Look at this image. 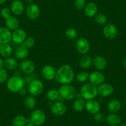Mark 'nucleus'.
I'll use <instances>...</instances> for the list:
<instances>
[{
	"instance_id": "f257e3e1",
	"label": "nucleus",
	"mask_w": 126,
	"mask_h": 126,
	"mask_svg": "<svg viewBox=\"0 0 126 126\" xmlns=\"http://www.w3.org/2000/svg\"><path fill=\"white\" fill-rule=\"evenodd\" d=\"M74 78V71L70 65L63 64L57 70L55 79L61 84H71Z\"/></svg>"
},
{
	"instance_id": "f03ea898",
	"label": "nucleus",
	"mask_w": 126,
	"mask_h": 126,
	"mask_svg": "<svg viewBox=\"0 0 126 126\" xmlns=\"http://www.w3.org/2000/svg\"><path fill=\"white\" fill-rule=\"evenodd\" d=\"M80 94L85 100H94L97 96L98 87L91 83H86L82 86L80 90Z\"/></svg>"
},
{
	"instance_id": "7ed1b4c3",
	"label": "nucleus",
	"mask_w": 126,
	"mask_h": 126,
	"mask_svg": "<svg viewBox=\"0 0 126 126\" xmlns=\"http://www.w3.org/2000/svg\"><path fill=\"white\" fill-rule=\"evenodd\" d=\"M25 82L24 79L17 76L9 77L6 82V87L8 90L13 93H19L24 87Z\"/></svg>"
},
{
	"instance_id": "20e7f679",
	"label": "nucleus",
	"mask_w": 126,
	"mask_h": 126,
	"mask_svg": "<svg viewBox=\"0 0 126 126\" xmlns=\"http://www.w3.org/2000/svg\"><path fill=\"white\" fill-rule=\"evenodd\" d=\"M59 96L64 100L67 101L73 100L77 95V91L75 87L71 84L63 85L58 90Z\"/></svg>"
},
{
	"instance_id": "39448f33",
	"label": "nucleus",
	"mask_w": 126,
	"mask_h": 126,
	"mask_svg": "<svg viewBox=\"0 0 126 126\" xmlns=\"http://www.w3.org/2000/svg\"><path fill=\"white\" fill-rule=\"evenodd\" d=\"M27 90L32 96H39L44 90V85L41 80L35 79L29 83Z\"/></svg>"
},
{
	"instance_id": "423d86ee",
	"label": "nucleus",
	"mask_w": 126,
	"mask_h": 126,
	"mask_svg": "<svg viewBox=\"0 0 126 126\" xmlns=\"http://www.w3.org/2000/svg\"><path fill=\"white\" fill-rule=\"evenodd\" d=\"M46 121V114L43 111L40 109H35L32 112L30 121L36 126H40Z\"/></svg>"
},
{
	"instance_id": "0eeeda50",
	"label": "nucleus",
	"mask_w": 126,
	"mask_h": 126,
	"mask_svg": "<svg viewBox=\"0 0 126 126\" xmlns=\"http://www.w3.org/2000/svg\"><path fill=\"white\" fill-rule=\"evenodd\" d=\"M76 48L80 54L85 55L89 52L90 49V44L87 38L81 37L76 42Z\"/></svg>"
},
{
	"instance_id": "6e6552de",
	"label": "nucleus",
	"mask_w": 126,
	"mask_h": 126,
	"mask_svg": "<svg viewBox=\"0 0 126 126\" xmlns=\"http://www.w3.org/2000/svg\"><path fill=\"white\" fill-rule=\"evenodd\" d=\"M40 15V8L35 3H31L27 6L26 9V16L30 20H37Z\"/></svg>"
},
{
	"instance_id": "1a4fd4ad",
	"label": "nucleus",
	"mask_w": 126,
	"mask_h": 126,
	"mask_svg": "<svg viewBox=\"0 0 126 126\" xmlns=\"http://www.w3.org/2000/svg\"><path fill=\"white\" fill-rule=\"evenodd\" d=\"M104 36L108 40H114L118 35V30L115 25L112 24H107L103 29Z\"/></svg>"
},
{
	"instance_id": "9d476101",
	"label": "nucleus",
	"mask_w": 126,
	"mask_h": 126,
	"mask_svg": "<svg viewBox=\"0 0 126 126\" xmlns=\"http://www.w3.org/2000/svg\"><path fill=\"white\" fill-rule=\"evenodd\" d=\"M88 80H89L90 83L98 87L105 82V76L101 71H93L89 74Z\"/></svg>"
},
{
	"instance_id": "9b49d317",
	"label": "nucleus",
	"mask_w": 126,
	"mask_h": 126,
	"mask_svg": "<svg viewBox=\"0 0 126 126\" xmlns=\"http://www.w3.org/2000/svg\"><path fill=\"white\" fill-rule=\"evenodd\" d=\"M19 68L23 73L25 74H32L35 70V65L32 60L24 59L19 64Z\"/></svg>"
},
{
	"instance_id": "f8f14e48",
	"label": "nucleus",
	"mask_w": 126,
	"mask_h": 126,
	"mask_svg": "<svg viewBox=\"0 0 126 126\" xmlns=\"http://www.w3.org/2000/svg\"><path fill=\"white\" fill-rule=\"evenodd\" d=\"M114 92V87L109 83H103L98 86V94L102 97L110 96Z\"/></svg>"
},
{
	"instance_id": "ddd939ff",
	"label": "nucleus",
	"mask_w": 126,
	"mask_h": 126,
	"mask_svg": "<svg viewBox=\"0 0 126 126\" xmlns=\"http://www.w3.org/2000/svg\"><path fill=\"white\" fill-rule=\"evenodd\" d=\"M56 70L51 65H46L42 67V75L45 79L47 80H53L55 79Z\"/></svg>"
},
{
	"instance_id": "4468645a",
	"label": "nucleus",
	"mask_w": 126,
	"mask_h": 126,
	"mask_svg": "<svg viewBox=\"0 0 126 126\" xmlns=\"http://www.w3.org/2000/svg\"><path fill=\"white\" fill-rule=\"evenodd\" d=\"M51 112L55 116H60L64 114L67 111L66 106L61 101H56L51 106Z\"/></svg>"
},
{
	"instance_id": "2eb2a0df",
	"label": "nucleus",
	"mask_w": 126,
	"mask_h": 126,
	"mask_svg": "<svg viewBox=\"0 0 126 126\" xmlns=\"http://www.w3.org/2000/svg\"><path fill=\"white\" fill-rule=\"evenodd\" d=\"M27 38L26 32L22 29H18L12 33V41L16 44L20 45Z\"/></svg>"
},
{
	"instance_id": "dca6fc26",
	"label": "nucleus",
	"mask_w": 126,
	"mask_h": 126,
	"mask_svg": "<svg viewBox=\"0 0 126 126\" xmlns=\"http://www.w3.org/2000/svg\"><path fill=\"white\" fill-rule=\"evenodd\" d=\"M11 11L15 16H20L23 14L25 9L24 4L20 0H14L11 4Z\"/></svg>"
},
{
	"instance_id": "f3484780",
	"label": "nucleus",
	"mask_w": 126,
	"mask_h": 126,
	"mask_svg": "<svg viewBox=\"0 0 126 126\" xmlns=\"http://www.w3.org/2000/svg\"><path fill=\"white\" fill-rule=\"evenodd\" d=\"M85 109L87 110L88 113L94 114L100 111L101 106H100L98 101H97L94 99V100H87L86 101L85 108Z\"/></svg>"
},
{
	"instance_id": "a211bd4d",
	"label": "nucleus",
	"mask_w": 126,
	"mask_h": 126,
	"mask_svg": "<svg viewBox=\"0 0 126 126\" xmlns=\"http://www.w3.org/2000/svg\"><path fill=\"white\" fill-rule=\"evenodd\" d=\"M11 40V31L6 27H0V44H8Z\"/></svg>"
},
{
	"instance_id": "6ab92c4d",
	"label": "nucleus",
	"mask_w": 126,
	"mask_h": 126,
	"mask_svg": "<svg viewBox=\"0 0 126 126\" xmlns=\"http://www.w3.org/2000/svg\"><path fill=\"white\" fill-rule=\"evenodd\" d=\"M93 65L98 71H103L107 66V61L102 56H96L93 59Z\"/></svg>"
},
{
	"instance_id": "aec40b11",
	"label": "nucleus",
	"mask_w": 126,
	"mask_h": 126,
	"mask_svg": "<svg viewBox=\"0 0 126 126\" xmlns=\"http://www.w3.org/2000/svg\"><path fill=\"white\" fill-rule=\"evenodd\" d=\"M98 8L96 4L93 2H90L86 4L85 7L83 9L85 15L88 17H93L98 13Z\"/></svg>"
},
{
	"instance_id": "412c9836",
	"label": "nucleus",
	"mask_w": 126,
	"mask_h": 126,
	"mask_svg": "<svg viewBox=\"0 0 126 126\" xmlns=\"http://www.w3.org/2000/svg\"><path fill=\"white\" fill-rule=\"evenodd\" d=\"M29 54V50L28 48L20 45L16 48L14 51V58L19 60H24L28 57Z\"/></svg>"
},
{
	"instance_id": "4be33fe9",
	"label": "nucleus",
	"mask_w": 126,
	"mask_h": 126,
	"mask_svg": "<svg viewBox=\"0 0 126 126\" xmlns=\"http://www.w3.org/2000/svg\"><path fill=\"white\" fill-rule=\"evenodd\" d=\"M5 24L6 27L11 31H14L19 27V20L16 17L12 15L5 19Z\"/></svg>"
},
{
	"instance_id": "5701e85b",
	"label": "nucleus",
	"mask_w": 126,
	"mask_h": 126,
	"mask_svg": "<svg viewBox=\"0 0 126 126\" xmlns=\"http://www.w3.org/2000/svg\"><path fill=\"white\" fill-rule=\"evenodd\" d=\"M122 108V104L119 100L112 99L110 100L107 105V109L110 113H117Z\"/></svg>"
},
{
	"instance_id": "b1692460",
	"label": "nucleus",
	"mask_w": 126,
	"mask_h": 126,
	"mask_svg": "<svg viewBox=\"0 0 126 126\" xmlns=\"http://www.w3.org/2000/svg\"><path fill=\"white\" fill-rule=\"evenodd\" d=\"M19 66L17 59L13 57H9L4 59V67L7 70L14 71Z\"/></svg>"
},
{
	"instance_id": "393cba45",
	"label": "nucleus",
	"mask_w": 126,
	"mask_h": 126,
	"mask_svg": "<svg viewBox=\"0 0 126 126\" xmlns=\"http://www.w3.org/2000/svg\"><path fill=\"white\" fill-rule=\"evenodd\" d=\"M106 121L110 126H118L121 124L122 119L117 113H110L106 117Z\"/></svg>"
},
{
	"instance_id": "a878e982",
	"label": "nucleus",
	"mask_w": 126,
	"mask_h": 126,
	"mask_svg": "<svg viewBox=\"0 0 126 126\" xmlns=\"http://www.w3.org/2000/svg\"><path fill=\"white\" fill-rule=\"evenodd\" d=\"M79 64L82 69H88L93 65V59L90 56L85 54V55H83V56L81 57Z\"/></svg>"
},
{
	"instance_id": "bb28decb",
	"label": "nucleus",
	"mask_w": 126,
	"mask_h": 126,
	"mask_svg": "<svg viewBox=\"0 0 126 126\" xmlns=\"http://www.w3.org/2000/svg\"><path fill=\"white\" fill-rule=\"evenodd\" d=\"M85 100L83 98H77L74 101L72 104V108L76 112H81L85 108Z\"/></svg>"
},
{
	"instance_id": "cd10ccee",
	"label": "nucleus",
	"mask_w": 126,
	"mask_h": 126,
	"mask_svg": "<svg viewBox=\"0 0 126 126\" xmlns=\"http://www.w3.org/2000/svg\"><path fill=\"white\" fill-rule=\"evenodd\" d=\"M13 48L10 45L3 44L0 46V55L3 58H9L13 54Z\"/></svg>"
},
{
	"instance_id": "c85d7f7f",
	"label": "nucleus",
	"mask_w": 126,
	"mask_h": 126,
	"mask_svg": "<svg viewBox=\"0 0 126 126\" xmlns=\"http://www.w3.org/2000/svg\"><path fill=\"white\" fill-rule=\"evenodd\" d=\"M24 105L29 110H33L37 105V101L34 96L30 94L24 98Z\"/></svg>"
},
{
	"instance_id": "c756f323",
	"label": "nucleus",
	"mask_w": 126,
	"mask_h": 126,
	"mask_svg": "<svg viewBox=\"0 0 126 126\" xmlns=\"http://www.w3.org/2000/svg\"><path fill=\"white\" fill-rule=\"evenodd\" d=\"M27 122V120L25 116L22 115H17L13 118L12 121L13 126H25Z\"/></svg>"
},
{
	"instance_id": "7c9ffc66",
	"label": "nucleus",
	"mask_w": 126,
	"mask_h": 126,
	"mask_svg": "<svg viewBox=\"0 0 126 126\" xmlns=\"http://www.w3.org/2000/svg\"><path fill=\"white\" fill-rule=\"evenodd\" d=\"M94 21L98 25H105L107 24L108 17L103 13H98L94 16Z\"/></svg>"
},
{
	"instance_id": "2f4dec72",
	"label": "nucleus",
	"mask_w": 126,
	"mask_h": 126,
	"mask_svg": "<svg viewBox=\"0 0 126 126\" xmlns=\"http://www.w3.org/2000/svg\"><path fill=\"white\" fill-rule=\"evenodd\" d=\"M47 100H48L50 101H53L56 100L59 96V93L58 90L53 88L50 89L47 92V94H46Z\"/></svg>"
},
{
	"instance_id": "473e14b6",
	"label": "nucleus",
	"mask_w": 126,
	"mask_h": 126,
	"mask_svg": "<svg viewBox=\"0 0 126 126\" xmlns=\"http://www.w3.org/2000/svg\"><path fill=\"white\" fill-rule=\"evenodd\" d=\"M65 36L69 40H75L78 37V32L74 28H69L65 31Z\"/></svg>"
},
{
	"instance_id": "72a5a7b5",
	"label": "nucleus",
	"mask_w": 126,
	"mask_h": 126,
	"mask_svg": "<svg viewBox=\"0 0 126 126\" xmlns=\"http://www.w3.org/2000/svg\"><path fill=\"white\" fill-rule=\"evenodd\" d=\"M89 74L86 71H81L76 76V79L79 83H84L88 80Z\"/></svg>"
},
{
	"instance_id": "f704fd0d",
	"label": "nucleus",
	"mask_w": 126,
	"mask_h": 126,
	"mask_svg": "<svg viewBox=\"0 0 126 126\" xmlns=\"http://www.w3.org/2000/svg\"><path fill=\"white\" fill-rule=\"evenodd\" d=\"M35 44V40L32 37H27L25 40L20 45L23 46V47H25V48L30 49L32 47H34Z\"/></svg>"
},
{
	"instance_id": "c9c22d12",
	"label": "nucleus",
	"mask_w": 126,
	"mask_h": 126,
	"mask_svg": "<svg viewBox=\"0 0 126 126\" xmlns=\"http://www.w3.org/2000/svg\"><path fill=\"white\" fill-rule=\"evenodd\" d=\"M8 79V72L6 69H0V84L5 83Z\"/></svg>"
},
{
	"instance_id": "e433bc0d",
	"label": "nucleus",
	"mask_w": 126,
	"mask_h": 126,
	"mask_svg": "<svg viewBox=\"0 0 126 126\" xmlns=\"http://www.w3.org/2000/svg\"><path fill=\"white\" fill-rule=\"evenodd\" d=\"M93 119L96 122H99V123H102L104 121H106V117L105 115L100 111L93 114Z\"/></svg>"
},
{
	"instance_id": "4c0bfd02",
	"label": "nucleus",
	"mask_w": 126,
	"mask_h": 126,
	"mask_svg": "<svg viewBox=\"0 0 126 126\" xmlns=\"http://www.w3.org/2000/svg\"><path fill=\"white\" fill-rule=\"evenodd\" d=\"M87 4L86 0H76L74 3V6L78 10H83Z\"/></svg>"
},
{
	"instance_id": "58836bf2",
	"label": "nucleus",
	"mask_w": 126,
	"mask_h": 126,
	"mask_svg": "<svg viewBox=\"0 0 126 126\" xmlns=\"http://www.w3.org/2000/svg\"><path fill=\"white\" fill-rule=\"evenodd\" d=\"M11 11L8 8H3L0 11V15L3 19H6L11 16Z\"/></svg>"
},
{
	"instance_id": "ea45409f",
	"label": "nucleus",
	"mask_w": 126,
	"mask_h": 126,
	"mask_svg": "<svg viewBox=\"0 0 126 126\" xmlns=\"http://www.w3.org/2000/svg\"><path fill=\"white\" fill-rule=\"evenodd\" d=\"M4 67V60L2 58H0V69Z\"/></svg>"
},
{
	"instance_id": "a19ab883",
	"label": "nucleus",
	"mask_w": 126,
	"mask_h": 126,
	"mask_svg": "<svg viewBox=\"0 0 126 126\" xmlns=\"http://www.w3.org/2000/svg\"><path fill=\"white\" fill-rule=\"evenodd\" d=\"M25 126H35L33 123H32V122L30 121L29 122H27V124H25Z\"/></svg>"
},
{
	"instance_id": "79ce46f5",
	"label": "nucleus",
	"mask_w": 126,
	"mask_h": 126,
	"mask_svg": "<svg viewBox=\"0 0 126 126\" xmlns=\"http://www.w3.org/2000/svg\"><path fill=\"white\" fill-rule=\"evenodd\" d=\"M33 1V0H25V1L27 3H28V4H31V3H32Z\"/></svg>"
},
{
	"instance_id": "37998d69",
	"label": "nucleus",
	"mask_w": 126,
	"mask_h": 126,
	"mask_svg": "<svg viewBox=\"0 0 126 126\" xmlns=\"http://www.w3.org/2000/svg\"><path fill=\"white\" fill-rule=\"evenodd\" d=\"M7 0H0V5L3 4L4 3H5L6 2Z\"/></svg>"
},
{
	"instance_id": "c03bdc74",
	"label": "nucleus",
	"mask_w": 126,
	"mask_h": 126,
	"mask_svg": "<svg viewBox=\"0 0 126 126\" xmlns=\"http://www.w3.org/2000/svg\"><path fill=\"white\" fill-rule=\"evenodd\" d=\"M124 66L125 68L126 69V58L125 59L124 61Z\"/></svg>"
},
{
	"instance_id": "a18cd8bd",
	"label": "nucleus",
	"mask_w": 126,
	"mask_h": 126,
	"mask_svg": "<svg viewBox=\"0 0 126 126\" xmlns=\"http://www.w3.org/2000/svg\"><path fill=\"white\" fill-rule=\"evenodd\" d=\"M118 126H126V124H122L119 125Z\"/></svg>"
},
{
	"instance_id": "49530a36",
	"label": "nucleus",
	"mask_w": 126,
	"mask_h": 126,
	"mask_svg": "<svg viewBox=\"0 0 126 126\" xmlns=\"http://www.w3.org/2000/svg\"><path fill=\"white\" fill-rule=\"evenodd\" d=\"M125 105H126V101H125Z\"/></svg>"
},
{
	"instance_id": "de8ad7c7",
	"label": "nucleus",
	"mask_w": 126,
	"mask_h": 126,
	"mask_svg": "<svg viewBox=\"0 0 126 126\" xmlns=\"http://www.w3.org/2000/svg\"></svg>"
},
{
	"instance_id": "09e8293b",
	"label": "nucleus",
	"mask_w": 126,
	"mask_h": 126,
	"mask_svg": "<svg viewBox=\"0 0 126 126\" xmlns=\"http://www.w3.org/2000/svg\"><path fill=\"white\" fill-rule=\"evenodd\" d=\"M13 1H14V0H13Z\"/></svg>"
}]
</instances>
